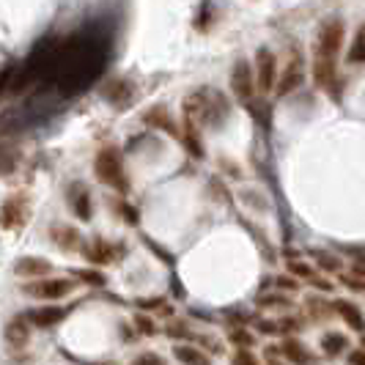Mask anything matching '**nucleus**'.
Listing matches in <instances>:
<instances>
[{"mask_svg": "<svg viewBox=\"0 0 365 365\" xmlns=\"http://www.w3.org/2000/svg\"><path fill=\"white\" fill-rule=\"evenodd\" d=\"M187 118L192 124H206V127H220L228 118V102L220 91L212 88H201V91L190 93L187 102Z\"/></svg>", "mask_w": 365, "mask_h": 365, "instance_id": "nucleus-1", "label": "nucleus"}, {"mask_svg": "<svg viewBox=\"0 0 365 365\" xmlns=\"http://www.w3.org/2000/svg\"><path fill=\"white\" fill-rule=\"evenodd\" d=\"M93 173H96V182L127 195L129 192V176H127V168H124V157L121 151L115 146L102 148L93 160Z\"/></svg>", "mask_w": 365, "mask_h": 365, "instance_id": "nucleus-2", "label": "nucleus"}, {"mask_svg": "<svg viewBox=\"0 0 365 365\" xmlns=\"http://www.w3.org/2000/svg\"><path fill=\"white\" fill-rule=\"evenodd\" d=\"M344 38H346L344 19H327L316 34V58H332L335 61V55L341 53V47H344Z\"/></svg>", "mask_w": 365, "mask_h": 365, "instance_id": "nucleus-3", "label": "nucleus"}, {"mask_svg": "<svg viewBox=\"0 0 365 365\" xmlns=\"http://www.w3.org/2000/svg\"><path fill=\"white\" fill-rule=\"evenodd\" d=\"M77 289V283L69 277H41L34 283H25L22 292L28 297H36V299H63Z\"/></svg>", "mask_w": 365, "mask_h": 365, "instance_id": "nucleus-4", "label": "nucleus"}, {"mask_svg": "<svg viewBox=\"0 0 365 365\" xmlns=\"http://www.w3.org/2000/svg\"><path fill=\"white\" fill-rule=\"evenodd\" d=\"M253 69H256V83H258V91L267 93V91H274L277 88V55L269 50V47H258L256 50V63H253Z\"/></svg>", "mask_w": 365, "mask_h": 365, "instance_id": "nucleus-5", "label": "nucleus"}, {"mask_svg": "<svg viewBox=\"0 0 365 365\" xmlns=\"http://www.w3.org/2000/svg\"><path fill=\"white\" fill-rule=\"evenodd\" d=\"M256 69L247 61H237V66L231 69V91H234V96L242 99V102H247L256 93Z\"/></svg>", "mask_w": 365, "mask_h": 365, "instance_id": "nucleus-6", "label": "nucleus"}, {"mask_svg": "<svg viewBox=\"0 0 365 365\" xmlns=\"http://www.w3.org/2000/svg\"><path fill=\"white\" fill-rule=\"evenodd\" d=\"M302 83H305V63H302V58H299V55L294 53L292 58H289V63H286L283 74H280V80H277L274 93L283 99V96H289V93L297 91Z\"/></svg>", "mask_w": 365, "mask_h": 365, "instance_id": "nucleus-7", "label": "nucleus"}, {"mask_svg": "<svg viewBox=\"0 0 365 365\" xmlns=\"http://www.w3.org/2000/svg\"><path fill=\"white\" fill-rule=\"evenodd\" d=\"M50 239H53V245L58 250H63V253H74V250H86V245H83V234L69 225V222H53L50 225Z\"/></svg>", "mask_w": 365, "mask_h": 365, "instance_id": "nucleus-8", "label": "nucleus"}, {"mask_svg": "<svg viewBox=\"0 0 365 365\" xmlns=\"http://www.w3.org/2000/svg\"><path fill=\"white\" fill-rule=\"evenodd\" d=\"M66 201H69V209L74 212V217L80 220H91L93 215V203H91V192L83 182H72L69 184V192H66Z\"/></svg>", "mask_w": 365, "mask_h": 365, "instance_id": "nucleus-9", "label": "nucleus"}, {"mask_svg": "<svg viewBox=\"0 0 365 365\" xmlns=\"http://www.w3.org/2000/svg\"><path fill=\"white\" fill-rule=\"evenodd\" d=\"M14 272L22 274V277H34V280H41L44 274L53 272V264H50L47 258L22 256V258H17V264H14Z\"/></svg>", "mask_w": 365, "mask_h": 365, "instance_id": "nucleus-10", "label": "nucleus"}, {"mask_svg": "<svg viewBox=\"0 0 365 365\" xmlns=\"http://www.w3.org/2000/svg\"><path fill=\"white\" fill-rule=\"evenodd\" d=\"M66 316H69V311H66V308H55V305H41V308H36V311L28 313V322H31L34 327L50 329V327H55L58 322H63Z\"/></svg>", "mask_w": 365, "mask_h": 365, "instance_id": "nucleus-11", "label": "nucleus"}, {"mask_svg": "<svg viewBox=\"0 0 365 365\" xmlns=\"http://www.w3.org/2000/svg\"><path fill=\"white\" fill-rule=\"evenodd\" d=\"M28 222V203L22 198H9L3 203V228L11 231V228H19Z\"/></svg>", "mask_w": 365, "mask_h": 365, "instance_id": "nucleus-12", "label": "nucleus"}, {"mask_svg": "<svg viewBox=\"0 0 365 365\" xmlns=\"http://www.w3.org/2000/svg\"><path fill=\"white\" fill-rule=\"evenodd\" d=\"M313 80L322 91H329L335 83H338V69H335V61L332 58H316L313 61Z\"/></svg>", "mask_w": 365, "mask_h": 365, "instance_id": "nucleus-13", "label": "nucleus"}, {"mask_svg": "<svg viewBox=\"0 0 365 365\" xmlns=\"http://www.w3.org/2000/svg\"><path fill=\"white\" fill-rule=\"evenodd\" d=\"M277 351H280L283 360H289L292 365H311L313 363L311 351L305 349L302 341H297V338H283V344H280Z\"/></svg>", "mask_w": 365, "mask_h": 365, "instance_id": "nucleus-14", "label": "nucleus"}, {"mask_svg": "<svg viewBox=\"0 0 365 365\" xmlns=\"http://www.w3.org/2000/svg\"><path fill=\"white\" fill-rule=\"evenodd\" d=\"M143 124H148L151 129H165V132L173 135V138H182V132L176 129L173 118L168 115V110H165L163 105H154L151 110H146V113H143Z\"/></svg>", "mask_w": 365, "mask_h": 365, "instance_id": "nucleus-15", "label": "nucleus"}, {"mask_svg": "<svg viewBox=\"0 0 365 365\" xmlns=\"http://www.w3.org/2000/svg\"><path fill=\"white\" fill-rule=\"evenodd\" d=\"M31 327H34V324H28V316L11 319V322L6 324V341L14 349L28 346V341H31Z\"/></svg>", "mask_w": 365, "mask_h": 365, "instance_id": "nucleus-16", "label": "nucleus"}, {"mask_svg": "<svg viewBox=\"0 0 365 365\" xmlns=\"http://www.w3.org/2000/svg\"><path fill=\"white\" fill-rule=\"evenodd\" d=\"M335 311H338V316H341V319H344L354 332H363L365 335V319H363V313H360V308H357L354 302L338 299V302H335Z\"/></svg>", "mask_w": 365, "mask_h": 365, "instance_id": "nucleus-17", "label": "nucleus"}, {"mask_svg": "<svg viewBox=\"0 0 365 365\" xmlns=\"http://www.w3.org/2000/svg\"><path fill=\"white\" fill-rule=\"evenodd\" d=\"M173 357L182 365H212L209 354H203L198 346H190V344H179L173 346Z\"/></svg>", "mask_w": 365, "mask_h": 365, "instance_id": "nucleus-18", "label": "nucleus"}, {"mask_svg": "<svg viewBox=\"0 0 365 365\" xmlns=\"http://www.w3.org/2000/svg\"><path fill=\"white\" fill-rule=\"evenodd\" d=\"M319 346H322V351H324L327 357H341L349 349V338L344 332H324L322 341H319Z\"/></svg>", "mask_w": 365, "mask_h": 365, "instance_id": "nucleus-19", "label": "nucleus"}, {"mask_svg": "<svg viewBox=\"0 0 365 365\" xmlns=\"http://www.w3.org/2000/svg\"><path fill=\"white\" fill-rule=\"evenodd\" d=\"M83 256L88 258V261H93V264H110L113 261V247H110L105 239H93L91 245H86V250H83Z\"/></svg>", "mask_w": 365, "mask_h": 365, "instance_id": "nucleus-20", "label": "nucleus"}, {"mask_svg": "<svg viewBox=\"0 0 365 365\" xmlns=\"http://www.w3.org/2000/svg\"><path fill=\"white\" fill-rule=\"evenodd\" d=\"M105 96H108L113 105H124L127 99H132V83H124V80H115L110 83V88H105Z\"/></svg>", "mask_w": 365, "mask_h": 365, "instance_id": "nucleus-21", "label": "nucleus"}, {"mask_svg": "<svg viewBox=\"0 0 365 365\" xmlns=\"http://www.w3.org/2000/svg\"><path fill=\"white\" fill-rule=\"evenodd\" d=\"M305 311H308L311 319H327V316H332V313H338L335 311V302L329 305V302H324L322 297H308V299H305Z\"/></svg>", "mask_w": 365, "mask_h": 365, "instance_id": "nucleus-22", "label": "nucleus"}, {"mask_svg": "<svg viewBox=\"0 0 365 365\" xmlns=\"http://www.w3.org/2000/svg\"><path fill=\"white\" fill-rule=\"evenodd\" d=\"M346 61L349 63H354V66H363L365 63V31L360 28L354 38H351V44H349V53H346Z\"/></svg>", "mask_w": 365, "mask_h": 365, "instance_id": "nucleus-23", "label": "nucleus"}, {"mask_svg": "<svg viewBox=\"0 0 365 365\" xmlns=\"http://www.w3.org/2000/svg\"><path fill=\"white\" fill-rule=\"evenodd\" d=\"M228 341L239 349H250L256 344V335L247 327H242V324H231V327H228Z\"/></svg>", "mask_w": 365, "mask_h": 365, "instance_id": "nucleus-24", "label": "nucleus"}, {"mask_svg": "<svg viewBox=\"0 0 365 365\" xmlns=\"http://www.w3.org/2000/svg\"><path fill=\"white\" fill-rule=\"evenodd\" d=\"M311 258H316L322 272H341L344 269V261L338 256H332V253H327V250H311Z\"/></svg>", "mask_w": 365, "mask_h": 365, "instance_id": "nucleus-25", "label": "nucleus"}, {"mask_svg": "<svg viewBox=\"0 0 365 365\" xmlns=\"http://www.w3.org/2000/svg\"><path fill=\"white\" fill-rule=\"evenodd\" d=\"M289 272L294 277H302V280H313L316 277V269H313L311 264H302V261H289Z\"/></svg>", "mask_w": 365, "mask_h": 365, "instance_id": "nucleus-26", "label": "nucleus"}, {"mask_svg": "<svg viewBox=\"0 0 365 365\" xmlns=\"http://www.w3.org/2000/svg\"><path fill=\"white\" fill-rule=\"evenodd\" d=\"M74 277L88 283V286H105V274L93 272V269H74Z\"/></svg>", "mask_w": 365, "mask_h": 365, "instance_id": "nucleus-27", "label": "nucleus"}, {"mask_svg": "<svg viewBox=\"0 0 365 365\" xmlns=\"http://www.w3.org/2000/svg\"><path fill=\"white\" fill-rule=\"evenodd\" d=\"M165 332H168L170 338H190V341H195V335H192V329L187 327L184 322H170V324L165 327Z\"/></svg>", "mask_w": 365, "mask_h": 365, "instance_id": "nucleus-28", "label": "nucleus"}, {"mask_svg": "<svg viewBox=\"0 0 365 365\" xmlns=\"http://www.w3.org/2000/svg\"><path fill=\"white\" fill-rule=\"evenodd\" d=\"M231 365H261V360H258L250 349H237L234 357H231Z\"/></svg>", "mask_w": 365, "mask_h": 365, "instance_id": "nucleus-29", "label": "nucleus"}, {"mask_svg": "<svg viewBox=\"0 0 365 365\" xmlns=\"http://www.w3.org/2000/svg\"><path fill=\"white\" fill-rule=\"evenodd\" d=\"M261 305H264V308H289L292 299L283 297V294H269V297H261Z\"/></svg>", "mask_w": 365, "mask_h": 365, "instance_id": "nucleus-30", "label": "nucleus"}, {"mask_svg": "<svg viewBox=\"0 0 365 365\" xmlns=\"http://www.w3.org/2000/svg\"><path fill=\"white\" fill-rule=\"evenodd\" d=\"M135 324L140 329V335H157V324L148 316H135Z\"/></svg>", "mask_w": 365, "mask_h": 365, "instance_id": "nucleus-31", "label": "nucleus"}, {"mask_svg": "<svg viewBox=\"0 0 365 365\" xmlns=\"http://www.w3.org/2000/svg\"><path fill=\"white\" fill-rule=\"evenodd\" d=\"M274 286H277L280 292H283V289H286V292H297V289H299V280H297L294 274H286V277L280 274V277H274Z\"/></svg>", "mask_w": 365, "mask_h": 365, "instance_id": "nucleus-32", "label": "nucleus"}, {"mask_svg": "<svg viewBox=\"0 0 365 365\" xmlns=\"http://www.w3.org/2000/svg\"><path fill=\"white\" fill-rule=\"evenodd\" d=\"M132 365H165V360L160 357V354H151V351H146V354H140V357H138Z\"/></svg>", "mask_w": 365, "mask_h": 365, "instance_id": "nucleus-33", "label": "nucleus"}, {"mask_svg": "<svg viewBox=\"0 0 365 365\" xmlns=\"http://www.w3.org/2000/svg\"><path fill=\"white\" fill-rule=\"evenodd\" d=\"M277 327H280V335H283V332H299V329H302L297 319H280Z\"/></svg>", "mask_w": 365, "mask_h": 365, "instance_id": "nucleus-34", "label": "nucleus"}, {"mask_svg": "<svg viewBox=\"0 0 365 365\" xmlns=\"http://www.w3.org/2000/svg\"><path fill=\"white\" fill-rule=\"evenodd\" d=\"M349 365H365V349H354V351H349Z\"/></svg>", "mask_w": 365, "mask_h": 365, "instance_id": "nucleus-35", "label": "nucleus"}, {"mask_svg": "<svg viewBox=\"0 0 365 365\" xmlns=\"http://www.w3.org/2000/svg\"><path fill=\"white\" fill-rule=\"evenodd\" d=\"M121 215H124V222H129V225L138 222V209H135V206H127V203H124V206H121Z\"/></svg>", "mask_w": 365, "mask_h": 365, "instance_id": "nucleus-36", "label": "nucleus"}, {"mask_svg": "<svg viewBox=\"0 0 365 365\" xmlns=\"http://www.w3.org/2000/svg\"><path fill=\"white\" fill-rule=\"evenodd\" d=\"M258 329H261L264 335H277V332H280V327H277L274 322H261V324H258Z\"/></svg>", "mask_w": 365, "mask_h": 365, "instance_id": "nucleus-37", "label": "nucleus"}, {"mask_svg": "<svg viewBox=\"0 0 365 365\" xmlns=\"http://www.w3.org/2000/svg\"><path fill=\"white\" fill-rule=\"evenodd\" d=\"M267 365H283V363H280V360H274V357H272V360H269Z\"/></svg>", "mask_w": 365, "mask_h": 365, "instance_id": "nucleus-38", "label": "nucleus"}, {"mask_svg": "<svg viewBox=\"0 0 365 365\" xmlns=\"http://www.w3.org/2000/svg\"><path fill=\"white\" fill-rule=\"evenodd\" d=\"M360 346H363V349H365V335H363V344H360Z\"/></svg>", "mask_w": 365, "mask_h": 365, "instance_id": "nucleus-39", "label": "nucleus"}, {"mask_svg": "<svg viewBox=\"0 0 365 365\" xmlns=\"http://www.w3.org/2000/svg\"><path fill=\"white\" fill-rule=\"evenodd\" d=\"M363 31H365V25H363Z\"/></svg>", "mask_w": 365, "mask_h": 365, "instance_id": "nucleus-40", "label": "nucleus"}]
</instances>
